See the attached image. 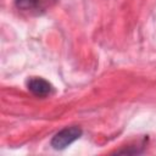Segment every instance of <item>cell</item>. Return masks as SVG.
<instances>
[{
	"label": "cell",
	"mask_w": 156,
	"mask_h": 156,
	"mask_svg": "<svg viewBox=\"0 0 156 156\" xmlns=\"http://www.w3.org/2000/svg\"><path fill=\"white\" fill-rule=\"evenodd\" d=\"M80 135H82V129L79 127L76 126L66 127L54 135V138L51 139V146L56 150L66 149L68 145L76 141Z\"/></svg>",
	"instance_id": "obj_2"
},
{
	"label": "cell",
	"mask_w": 156,
	"mask_h": 156,
	"mask_svg": "<svg viewBox=\"0 0 156 156\" xmlns=\"http://www.w3.org/2000/svg\"><path fill=\"white\" fill-rule=\"evenodd\" d=\"M27 87L28 89L35 95V96H39V98H44V96H48L51 90H52V87L51 84L43 79V78H39V77H33L30 78L28 82H27Z\"/></svg>",
	"instance_id": "obj_3"
},
{
	"label": "cell",
	"mask_w": 156,
	"mask_h": 156,
	"mask_svg": "<svg viewBox=\"0 0 156 156\" xmlns=\"http://www.w3.org/2000/svg\"><path fill=\"white\" fill-rule=\"evenodd\" d=\"M58 0H15L16 7L29 16H38L50 10Z\"/></svg>",
	"instance_id": "obj_1"
}]
</instances>
